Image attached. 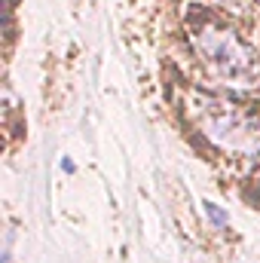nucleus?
<instances>
[{
	"mask_svg": "<svg viewBox=\"0 0 260 263\" xmlns=\"http://www.w3.org/2000/svg\"><path fill=\"white\" fill-rule=\"evenodd\" d=\"M193 46L214 80L233 89L260 86V55L233 28L217 22H202L193 31Z\"/></svg>",
	"mask_w": 260,
	"mask_h": 263,
	"instance_id": "nucleus-1",
	"label": "nucleus"
},
{
	"mask_svg": "<svg viewBox=\"0 0 260 263\" xmlns=\"http://www.w3.org/2000/svg\"><path fill=\"white\" fill-rule=\"evenodd\" d=\"M193 117L202 135H208L217 147L236 153H260V120L254 114L217 98H196Z\"/></svg>",
	"mask_w": 260,
	"mask_h": 263,
	"instance_id": "nucleus-2",
	"label": "nucleus"
},
{
	"mask_svg": "<svg viewBox=\"0 0 260 263\" xmlns=\"http://www.w3.org/2000/svg\"><path fill=\"white\" fill-rule=\"evenodd\" d=\"M205 214L211 217V223H214L217 230H227V223H230V214H227L224 208H217L214 202H205Z\"/></svg>",
	"mask_w": 260,
	"mask_h": 263,
	"instance_id": "nucleus-3",
	"label": "nucleus"
},
{
	"mask_svg": "<svg viewBox=\"0 0 260 263\" xmlns=\"http://www.w3.org/2000/svg\"><path fill=\"white\" fill-rule=\"evenodd\" d=\"M257 3H260V0H257Z\"/></svg>",
	"mask_w": 260,
	"mask_h": 263,
	"instance_id": "nucleus-4",
	"label": "nucleus"
}]
</instances>
